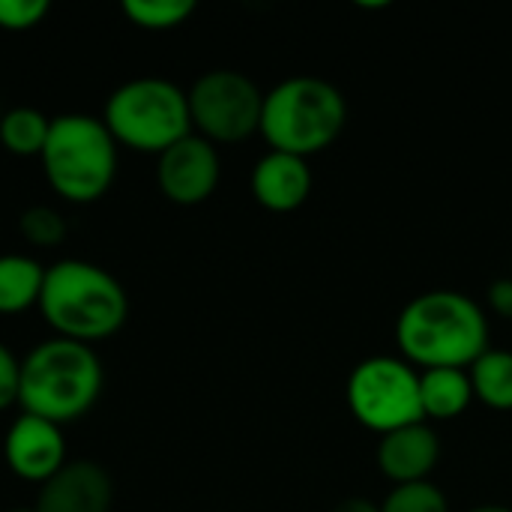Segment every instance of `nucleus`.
Returning a JSON list of instances; mask_svg holds the SVG:
<instances>
[{
	"mask_svg": "<svg viewBox=\"0 0 512 512\" xmlns=\"http://www.w3.org/2000/svg\"><path fill=\"white\" fill-rule=\"evenodd\" d=\"M396 342L402 357L423 372L471 369L489 351V318L477 300L459 291H426L402 309Z\"/></svg>",
	"mask_w": 512,
	"mask_h": 512,
	"instance_id": "nucleus-1",
	"label": "nucleus"
},
{
	"mask_svg": "<svg viewBox=\"0 0 512 512\" xmlns=\"http://www.w3.org/2000/svg\"><path fill=\"white\" fill-rule=\"evenodd\" d=\"M39 312L60 339L93 345L111 339L129 318V297L117 276L81 258L45 270Z\"/></svg>",
	"mask_w": 512,
	"mask_h": 512,
	"instance_id": "nucleus-2",
	"label": "nucleus"
},
{
	"mask_svg": "<svg viewBox=\"0 0 512 512\" xmlns=\"http://www.w3.org/2000/svg\"><path fill=\"white\" fill-rule=\"evenodd\" d=\"M105 384L102 363L93 345L72 339H48L21 360L18 405L24 414L48 423H69L84 417Z\"/></svg>",
	"mask_w": 512,
	"mask_h": 512,
	"instance_id": "nucleus-3",
	"label": "nucleus"
},
{
	"mask_svg": "<svg viewBox=\"0 0 512 512\" xmlns=\"http://www.w3.org/2000/svg\"><path fill=\"white\" fill-rule=\"evenodd\" d=\"M348 102L336 84L315 75H294L264 93L261 135L270 150L309 159L327 150L345 129Z\"/></svg>",
	"mask_w": 512,
	"mask_h": 512,
	"instance_id": "nucleus-4",
	"label": "nucleus"
},
{
	"mask_svg": "<svg viewBox=\"0 0 512 512\" xmlns=\"http://www.w3.org/2000/svg\"><path fill=\"white\" fill-rule=\"evenodd\" d=\"M48 186L69 204L99 201L117 177V141L102 117L60 114L51 117V132L42 150Z\"/></svg>",
	"mask_w": 512,
	"mask_h": 512,
	"instance_id": "nucleus-5",
	"label": "nucleus"
},
{
	"mask_svg": "<svg viewBox=\"0 0 512 512\" xmlns=\"http://www.w3.org/2000/svg\"><path fill=\"white\" fill-rule=\"evenodd\" d=\"M102 123L117 144L135 153L162 156L192 135L189 96L168 78H132L108 96Z\"/></svg>",
	"mask_w": 512,
	"mask_h": 512,
	"instance_id": "nucleus-6",
	"label": "nucleus"
},
{
	"mask_svg": "<svg viewBox=\"0 0 512 512\" xmlns=\"http://www.w3.org/2000/svg\"><path fill=\"white\" fill-rule=\"evenodd\" d=\"M351 414L372 432H396L411 423H426L420 405V375L408 360L369 357L345 387Z\"/></svg>",
	"mask_w": 512,
	"mask_h": 512,
	"instance_id": "nucleus-7",
	"label": "nucleus"
},
{
	"mask_svg": "<svg viewBox=\"0 0 512 512\" xmlns=\"http://www.w3.org/2000/svg\"><path fill=\"white\" fill-rule=\"evenodd\" d=\"M186 96L192 129L210 144H237L261 132L264 93L237 69L204 72Z\"/></svg>",
	"mask_w": 512,
	"mask_h": 512,
	"instance_id": "nucleus-8",
	"label": "nucleus"
},
{
	"mask_svg": "<svg viewBox=\"0 0 512 512\" xmlns=\"http://www.w3.org/2000/svg\"><path fill=\"white\" fill-rule=\"evenodd\" d=\"M222 162L216 144L201 135H186L174 147H168L156 162V183L159 192L183 207L207 201L219 186Z\"/></svg>",
	"mask_w": 512,
	"mask_h": 512,
	"instance_id": "nucleus-9",
	"label": "nucleus"
},
{
	"mask_svg": "<svg viewBox=\"0 0 512 512\" xmlns=\"http://www.w3.org/2000/svg\"><path fill=\"white\" fill-rule=\"evenodd\" d=\"M3 456L15 477L42 486L66 465V438L57 423L21 411V417L6 432Z\"/></svg>",
	"mask_w": 512,
	"mask_h": 512,
	"instance_id": "nucleus-10",
	"label": "nucleus"
},
{
	"mask_svg": "<svg viewBox=\"0 0 512 512\" xmlns=\"http://www.w3.org/2000/svg\"><path fill=\"white\" fill-rule=\"evenodd\" d=\"M114 501L111 477L96 462H66L39 486L36 512H108Z\"/></svg>",
	"mask_w": 512,
	"mask_h": 512,
	"instance_id": "nucleus-11",
	"label": "nucleus"
},
{
	"mask_svg": "<svg viewBox=\"0 0 512 512\" xmlns=\"http://www.w3.org/2000/svg\"><path fill=\"white\" fill-rule=\"evenodd\" d=\"M438 462H441V438L429 423H411L381 435L378 468L387 480H393V486L429 480Z\"/></svg>",
	"mask_w": 512,
	"mask_h": 512,
	"instance_id": "nucleus-12",
	"label": "nucleus"
},
{
	"mask_svg": "<svg viewBox=\"0 0 512 512\" xmlns=\"http://www.w3.org/2000/svg\"><path fill=\"white\" fill-rule=\"evenodd\" d=\"M312 192V168L303 156L270 150L252 168V195L273 213H291Z\"/></svg>",
	"mask_w": 512,
	"mask_h": 512,
	"instance_id": "nucleus-13",
	"label": "nucleus"
},
{
	"mask_svg": "<svg viewBox=\"0 0 512 512\" xmlns=\"http://www.w3.org/2000/svg\"><path fill=\"white\" fill-rule=\"evenodd\" d=\"M474 402L468 369H426L420 372V405L426 420H456Z\"/></svg>",
	"mask_w": 512,
	"mask_h": 512,
	"instance_id": "nucleus-14",
	"label": "nucleus"
},
{
	"mask_svg": "<svg viewBox=\"0 0 512 512\" xmlns=\"http://www.w3.org/2000/svg\"><path fill=\"white\" fill-rule=\"evenodd\" d=\"M45 267L30 255H0V315H18L39 306Z\"/></svg>",
	"mask_w": 512,
	"mask_h": 512,
	"instance_id": "nucleus-15",
	"label": "nucleus"
},
{
	"mask_svg": "<svg viewBox=\"0 0 512 512\" xmlns=\"http://www.w3.org/2000/svg\"><path fill=\"white\" fill-rule=\"evenodd\" d=\"M474 399L495 411H512V351L489 348L471 369Z\"/></svg>",
	"mask_w": 512,
	"mask_h": 512,
	"instance_id": "nucleus-16",
	"label": "nucleus"
},
{
	"mask_svg": "<svg viewBox=\"0 0 512 512\" xmlns=\"http://www.w3.org/2000/svg\"><path fill=\"white\" fill-rule=\"evenodd\" d=\"M51 132V117L39 108L18 105L0 114V144L15 156H42Z\"/></svg>",
	"mask_w": 512,
	"mask_h": 512,
	"instance_id": "nucleus-17",
	"label": "nucleus"
},
{
	"mask_svg": "<svg viewBox=\"0 0 512 512\" xmlns=\"http://www.w3.org/2000/svg\"><path fill=\"white\" fill-rule=\"evenodd\" d=\"M192 0H126L123 15L141 30H174L192 18Z\"/></svg>",
	"mask_w": 512,
	"mask_h": 512,
	"instance_id": "nucleus-18",
	"label": "nucleus"
},
{
	"mask_svg": "<svg viewBox=\"0 0 512 512\" xmlns=\"http://www.w3.org/2000/svg\"><path fill=\"white\" fill-rule=\"evenodd\" d=\"M18 231L21 237L30 243V246H39V249H51V246H60L69 225L63 219L60 210L54 207H45V204H33L21 213L18 219Z\"/></svg>",
	"mask_w": 512,
	"mask_h": 512,
	"instance_id": "nucleus-19",
	"label": "nucleus"
},
{
	"mask_svg": "<svg viewBox=\"0 0 512 512\" xmlns=\"http://www.w3.org/2000/svg\"><path fill=\"white\" fill-rule=\"evenodd\" d=\"M381 512H450L447 495L429 483H405V486H393L390 495L381 501Z\"/></svg>",
	"mask_w": 512,
	"mask_h": 512,
	"instance_id": "nucleus-20",
	"label": "nucleus"
},
{
	"mask_svg": "<svg viewBox=\"0 0 512 512\" xmlns=\"http://www.w3.org/2000/svg\"><path fill=\"white\" fill-rule=\"evenodd\" d=\"M51 12L48 0H0V30L21 33L42 24V18Z\"/></svg>",
	"mask_w": 512,
	"mask_h": 512,
	"instance_id": "nucleus-21",
	"label": "nucleus"
},
{
	"mask_svg": "<svg viewBox=\"0 0 512 512\" xmlns=\"http://www.w3.org/2000/svg\"><path fill=\"white\" fill-rule=\"evenodd\" d=\"M21 387V360L0 342V411L18 402Z\"/></svg>",
	"mask_w": 512,
	"mask_h": 512,
	"instance_id": "nucleus-22",
	"label": "nucleus"
},
{
	"mask_svg": "<svg viewBox=\"0 0 512 512\" xmlns=\"http://www.w3.org/2000/svg\"><path fill=\"white\" fill-rule=\"evenodd\" d=\"M489 309L501 318L512 321V276L495 279L489 285Z\"/></svg>",
	"mask_w": 512,
	"mask_h": 512,
	"instance_id": "nucleus-23",
	"label": "nucleus"
},
{
	"mask_svg": "<svg viewBox=\"0 0 512 512\" xmlns=\"http://www.w3.org/2000/svg\"><path fill=\"white\" fill-rule=\"evenodd\" d=\"M333 512H381V504H375L369 498H345L342 504H336Z\"/></svg>",
	"mask_w": 512,
	"mask_h": 512,
	"instance_id": "nucleus-24",
	"label": "nucleus"
},
{
	"mask_svg": "<svg viewBox=\"0 0 512 512\" xmlns=\"http://www.w3.org/2000/svg\"><path fill=\"white\" fill-rule=\"evenodd\" d=\"M471 512H512L510 507H501V504H486V507H477V510Z\"/></svg>",
	"mask_w": 512,
	"mask_h": 512,
	"instance_id": "nucleus-25",
	"label": "nucleus"
},
{
	"mask_svg": "<svg viewBox=\"0 0 512 512\" xmlns=\"http://www.w3.org/2000/svg\"><path fill=\"white\" fill-rule=\"evenodd\" d=\"M6 512H36V507H12V510Z\"/></svg>",
	"mask_w": 512,
	"mask_h": 512,
	"instance_id": "nucleus-26",
	"label": "nucleus"
}]
</instances>
